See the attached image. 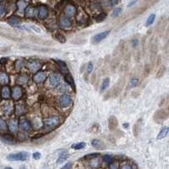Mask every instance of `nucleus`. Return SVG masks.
<instances>
[{"label":"nucleus","instance_id":"e433bc0d","mask_svg":"<svg viewBox=\"0 0 169 169\" xmlns=\"http://www.w3.org/2000/svg\"><path fill=\"white\" fill-rule=\"evenodd\" d=\"M7 130V123L3 118H0V130Z\"/></svg>","mask_w":169,"mask_h":169},{"label":"nucleus","instance_id":"0eeeda50","mask_svg":"<svg viewBox=\"0 0 169 169\" xmlns=\"http://www.w3.org/2000/svg\"><path fill=\"white\" fill-rule=\"evenodd\" d=\"M110 34V31H106V32H102L101 33H98L96 35L93 36L92 37V42L93 44H97L99 42H101L103 41L104 39H106L108 35Z\"/></svg>","mask_w":169,"mask_h":169},{"label":"nucleus","instance_id":"c85d7f7f","mask_svg":"<svg viewBox=\"0 0 169 169\" xmlns=\"http://www.w3.org/2000/svg\"><path fill=\"white\" fill-rule=\"evenodd\" d=\"M56 63L58 64V66H59L60 69H61V70L63 71V73H64V72H66V73H67L68 71H69L68 70L67 64H66L65 62H63V61H62V60H56Z\"/></svg>","mask_w":169,"mask_h":169},{"label":"nucleus","instance_id":"393cba45","mask_svg":"<svg viewBox=\"0 0 169 169\" xmlns=\"http://www.w3.org/2000/svg\"><path fill=\"white\" fill-rule=\"evenodd\" d=\"M64 80H65V81L67 82L68 84L70 85L72 88H74V87H75V84H74V79H73V77L71 76L70 74H65V76H64Z\"/></svg>","mask_w":169,"mask_h":169},{"label":"nucleus","instance_id":"9d476101","mask_svg":"<svg viewBox=\"0 0 169 169\" xmlns=\"http://www.w3.org/2000/svg\"><path fill=\"white\" fill-rule=\"evenodd\" d=\"M25 16L28 19H34L36 16H37V8L33 6H27L25 9Z\"/></svg>","mask_w":169,"mask_h":169},{"label":"nucleus","instance_id":"a19ab883","mask_svg":"<svg viewBox=\"0 0 169 169\" xmlns=\"http://www.w3.org/2000/svg\"><path fill=\"white\" fill-rule=\"evenodd\" d=\"M41 153H39V152H35V153H33V155H32V156H33V158L35 159V160H38V159L41 158Z\"/></svg>","mask_w":169,"mask_h":169},{"label":"nucleus","instance_id":"c756f323","mask_svg":"<svg viewBox=\"0 0 169 169\" xmlns=\"http://www.w3.org/2000/svg\"><path fill=\"white\" fill-rule=\"evenodd\" d=\"M55 38L58 41L61 43H65L66 42V37H65V36L63 35L62 32H58L55 34Z\"/></svg>","mask_w":169,"mask_h":169},{"label":"nucleus","instance_id":"1a4fd4ad","mask_svg":"<svg viewBox=\"0 0 169 169\" xmlns=\"http://www.w3.org/2000/svg\"><path fill=\"white\" fill-rule=\"evenodd\" d=\"M47 74L43 71H38L33 75V81L36 84H42L46 81Z\"/></svg>","mask_w":169,"mask_h":169},{"label":"nucleus","instance_id":"a18cd8bd","mask_svg":"<svg viewBox=\"0 0 169 169\" xmlns=\"http://www.w3.org/2000/svg\"><path fill=\"white\" fill-rule=\"evenodd\" d=\"M129 126H130L129 123H124V124H123V127H124V128H128Z\"/></svg>","mask_w":169,"mask_h":169},{"label":"nucleus","instance_id":"f3484780","mask_svg":"<svg viewBox=\"0 0 169 169\" xmlns=\"http://www.w3.org/2000/svg\"><path fill=\"white\" fill-rule=\"evenodd\" d=\"M72 25V21H70V19L65 17L64 15H62L59 19V26L63 29L69 28Z\"/></svg>","mask_w":169,"mask_h":169},{"label":"nucleus","instance_id":"412c9836","mask_svg":"<svg viewBox=\"0 0 169 169\" xmlns=\"http://www.w3.org/2000/svg\"><path fill=\"white\" fill-rule=\"evenodd\" d=\"M14 112H15V114H16L17 116L23 115V114L25 113V106H24V104H22V103H18L17 105L15 106V110H14Z\"/></svg>","mask_w":169,"mask_h":169},{"label":"nucleus","instance_id":"79ce46f5","mask_svg":"<svg viewBox=\"0 0 169 169\" xmlns=\"http://www.w3.org/2000/svg\"><path fill=\"white\" fill-rule=\"evenodd\" d=\"M92 70H93V64L92 63H89L88 66H87V73L90 74V73H92Z\"/></svg>","mask_w":169,"mask_h":169},{"label":"nucleus","instance_id":"6ab92c4d","mask_svg":"<svg viewBox=\"0 0 169 169\" xmlns=\"http://www.w3.org/2000/svg\"><path fill=\"white\" fill-rule=\"evenodd\" d=\"M0 96L4 99H9L11 96V90L9 86H4L1 89V95Z\"/></svg>","mask_w":169,"mask_h":169},{"label":"nucleus","instance_id":"f8f14e48","mask_svg":"<svg viewBox=\"0 0 169 169\" xmlns=\"http://www.w3.org/2000/svg\"><path fill=\"white\" fill-rule=\"evenodd\" d=\"M49 84L52 87H58L61 84V76L58 74H52L49 76Z\"/></svg>","mask_w":169,"mask_h":169},{"label":"nucleus","instance_id":"cd10ccee","mask_svg":"<svg viewBox=\"0 0 169 169\" xmlns=\"http://www.w3.org/2000/svg\"><path fill=\"white\" fill-rule=\"evenodd\" d=\"M14 69H15L16 70H20V69H21L22 68L24 67V65H25V61L23 59H18L14 62Z\"/></svg>","mask_w":169,"mask_h":169},{"label":"nucleus","instance_id":"aec40b11","mask_svg":"<svg viewBox=\"0 0 169 169\" xmlns=\"http://www.w3.org/2000/svg\"><path fill=\"white\" fill-rule=\"evenodd\" d=\"M9 82V77L7 73L4 71H0V85H5Z\"/></svg>","mask_w":169,"mask_h":169},{"label":"nucleus","instance_id":"4be33fe9","mask_svg":"<svg viewBox=\"0 0 169 169\" xmlns=\"http://www.w3.org/2000/svg\"><path fill=\"white\" fill-rule=\"evenodd\" d=\"M92 145L97 150H103L105 149V145L103 144V142H102L101 141H99L97 139H95L92 141Z\"/></svg>","mask_w":169,"mask_h":169},{"label":"nucleus","instance_id":"37998d69","mask_svg":"<svg viewBox=\"0 0 169 169\" xmlns=\"http://www.w3.org/2000/svg\"><path fill=\"white\" fill-rule=\"evenodd\" d=\"M71 167H72V163H71V162H69V163H67L64 167H63V168L62 169H70Z\"/></svg>","mask_w":169,"mask_h":169},{"label":"nucleus","instance_id":"6e6552de","mask_svg":"<svg viewBox=\"0 0 169 169\" xmlns=\"http://www.w3.org/2000/svg\"><path fill=\"white\" fill-rule=\"evenodd\" d=\"M19 127L21 130L25 132H29L32 130V123L26 118H22L19 121Z\"/></svg>","mask_w":169,"mask_h":169},{"label":"nucleus","instance_id":"20e7f679","mask_svg":"<svg viewBox=\"0 0 169 169\" xmlns=\"http://www.w3.org/2000/svg\"><path fill=\"white\" fill-rule=\"evenodd\" d=\"M76 7L74 6V4H67L64 8H63V15L65 17L70 19L71 17H74V15L76 14Z\"/></svg>","mask_w":169,"mask_h":169},{"label":"nucleus","instance_id":"a878e982","mask_svg":"<svg viewBox=\"0 0 169 169\" xmlns=\"http://www.w3.org/2000/svg\"><path fill=\"white\" fill-rule=\"evenodd\" d=\"M110 85V79L109 78H106L103 80V81L102 82V85H101V92H103L104 91H106L107 89L108 88Z\"/></svg>","mask_w":169,"mask_h":169},{"label":"nucleus","instance_id":"f03ea898","mask_svg":"<svg viewBox=\"0 0 169 169\" xmlns=\"http://www.w3.org/2000/svg\"><path fill=\"white\" fill-rule=\"evenodd\" d=\"M28 153L25 152L12 153L7 156V160L9 161H25L28 159Z\"/></svg>","mask_w":169,"mask_h":169},{"label":"nucleus","instance_id":"f704fd0d","mask_svg":"<svg viewBox=\"0 0 169 169\" xmlns=\"http://www.w3.org/2000/svg\"><path fill=\"white\" fill-rule=\"evenodd\" d=\"M121 13H122V8L117 7L115 8L113 10V12H112V16H113V17H118Z\"/></svg>","mask_w":169,"mask_h":169},{"label":"nucleus","instance_id":"4468645a","mask_svg":"<svg viewBox=\"0 0 169 169\" xmlns=\"http://www.w3.org/2000/svg\"><path fill=\"white\" fill-rule=\"evenodd\" d=\"M48 15V9L46 6L44 5H41L37 7V16L41 20V21H43L45 20Z\"/></svg>","mask_w":169,"mask_h":169},{"label":"nucleus","instance_id":"2f4dec72","mask_svg":"<svg viewBox=\"0 0 169 169\" xmlns=\"http://www.w3.org/2000/svg\"><path fill=\"white\" fill-rule=\"evenodd\" d=\"M156 21V14H152L149 15V17L147 18V20H146V22H145V25L146 26H150V25H152L153 23H154V21Z\"/></svg>","mask_w":169,"mask_h":169},{"label":"nucleus","instance_id":"2eb2a0df","mask_svg":"<svg viewBox=\"0 0 169 169\" xmlns=\"http://www.w3.org/2000/svg\"><path fill=\"white\" fill-rule=\"evenodd\" d=\"M7 22L13 27H19L21 23V19L17 15H11L7 19Z\"/></svg>","mask_w":169,"mask_h":169},{"label":"nucleus","instance_id":"7c9ffc66","mask_svg":"<svg viewBox=\"0 0 169 169\" xmlns=\"http://www.w3.org/2000/svg\"><path fill=\"white\" fill-rule=\"evenodd\" d=\"M85 147V142H79V143H75L71 145V148L74 149V150H81V149H84Z\"/></svg>","mask_w":169,"mask_h":169},{"label":"nucleus","instance_id":"39448f33","mask_svg":"<svg viewBox=\"0 0 169 169\" xmlns=\"http://www.w3.org/2000/svg\"><path fill=\"white\" fill-rule=\"evenodd\" d=\"M72 104V98L68 94H63L58 99V105L61 107H68Z\"/></svg>","mask_w":169,"mask_h":169},{"label":"nucleus","instance_id":"de8ad7c7","mask_svg":"<svg viewBox=\"0 0 169 169\" xmlns=\"http://www.w3.org/2000/svg\"><path fill=\"white\" fill-rule=\"evenodd\" d=\"M4 169H13V168L10 167H4Z\"/></svg>","mask_w":169,"mask_h":169},{"label":"nucleus","instance_id":"7ed1b4c3","mask_svg":"<svg viewBox=\"0 0 169 169\" xmlns=\"http://www.w3.org/2000/svg\"><path fill=\"white\" fill-rule=\"evenodd\" d=\"M14 112V105L11 102H6L0 105V113L3 115L9 116Z\"/></svg>","mask_w":169,"mask_h":169},{"label":"nucleus","instance_id":"ea45409f","mask_svg":"<svg viewBox=\"0 0 169 169\" xmlns=\"http://www.w3.org/2000/svg\"><path fill=\"white\" fill-rule=\"evenodd\" d=\"M120 169H133L129 163H124L123 165L120 167Z\"/></svg>","mask_w":169,"mask_h":169},{"label":"nucleus","instance_id":"ddd939ff","mask_svg":"<svg viewBox=\"0 0 169 169\" xmlns=\"http://www.w3.org/2000/svg\"><path fill=\"white\" fill-rule=\"evenodd\" d=\"M7 127L8 129H9V130L10 131L11 133L15 134V133H17L18 129H19V121L16 118L9 119Z\"/></svg>","mask_w":169,"mask_h":169},{"label":"nucleus","instance_id":"c9c22d12","mask_svg":"<svg viewBox=\"0 0 169 169\" xmlns=\"http://www.w3.org/2000/svg\"><path fill=\"white\" fill-rule=\"evenodd\" d=\"M102 160H103V162H106V163H107V164H110L111 162H113V156H112L111 155H105L103 157H102Z\"/></svg>","mask_w":169,"mask_h":169},{"label":"nucleus","instance_id":"58836bf2","mask_svg":"<svg viewBox=\"0 0 169 169\" xmlns=\"http://www.w3.org/2000/svg\"><path fill=\"white\" fill-rule=\"evenodd\" d=\"M109 169H118V162H113L109 164Z\"/></svg>","mask_w":169,"mask_h":169},{"label":"nucleus","instance_id":"9b49d317","mask_svg":"<svg viewBox=\"0 0 169 169\" xmlns=\"http://www.w3.org/2000/svg\"><path fill=\"white\" fill-rule=\"evenodd\" d=\"M0 140L4 144L7 145H14L16 143V139L9 134H3L0 135Z\"/></svg>","mask_w":169,"mask_h":169},{"label":"nucleus","instance_id":"72a5a7b5","mask_svg":"<svg viewBox=\"0 0 169 169\" xmlns=\"http://www.w3.org/2000/svg\"><path fill=\"white\" fill-rule=\"evenodd\" d=\"M106 17H107V14L105 12H102V13L98 14V15L96 17V22H102V21L105 20Z\"/></svg>","mask_w":169,"mask_h":169},{"label":"nucleus","instance_id":"8fccbe9b","mask_svg":"<svg viewBox=\"0 0 169 169\" xmlns=\"http://www.w3.org/2000/svg\"><path fill=\"white\" fill-rule=\"evenodd\" d=\"M0 101H1V96H0Z\"/></svg>","mask_w":169,"mask_h":169},{"label":"nucleus","instance_id":"b1692460","mask_svg":"<svg viewBox=\"0 0 169 169\" xmlns=\"http://www.w3.org/2000/svg\"><path fill=\"white\" fill-rule=\"evenodd\" d=\"M168 132H169L168 127H167V126L163 127L162 130H161V131L159 132V134L158 135H157L156 139H157V140H162V139H164V138L167 136Z\"/></svg>","mask_w":169,"mask_h":169},{"label":"nucleus","instance_id":"dca6fc26","mask_svg":"<svg viewBox=\"0 0 169 169\" xmlns=\"http://www.w3.org/2000/svg\"><path fill=\"white\" fill-rule=\"evenodd\" d=\"M27 67L29 69L34 72L39 70L42 67V63L39 62V60H31L27 63Z\"/></svg>","mask_w":169,"mask_h":169},{"label":"nucleus","instance_id":"f257e3e1","mask_svg":"<svg viewBox=\"0 0 169 169\" xmlns=\"http://www.w3.org/2000/svg\"><path fill=\"white\" fill-rule=\"evenodd\" d=\"M60 123V118L58 116H51L43 120V129L52 130Z\"/></svg>","mask_w":169,"mask_h":169},{"label":"nucleus","instance_id":"bb28decb","mask_svg":"<svg viewBox=\"0 0 169 169\" xmlns=\"http://www.w3.org/2000/svg\"><path fill=\"white\" fill-rule=\"evenodd\" d=\"M69 157V155H68V153L66 152H63V153H61L60 156H58V158L57 160V163L58 164H62L63 162H64Z\"/></svg>","mask_w":169,"mask_h":169},{"label":"nucleus","instance_id":"a211bd4d","mask_svg":"<svg viewBox=\"0 0 169 169\" xmlns=\"http://www.w3.org/2000/svg\"><path fill=\"white\" fill-rule=\"evenodd\" d=\"M28 2L26 1H23V0H21V1H18L16 2V7H17V10L19 13L21 14H23L25 12V9L28 6Z\"/></svg>","mask_w":169,"mask_h":169},{"label":"nucleus","instance_id":"c03bdc74","mask_svg":"<svg viewBox=\"0 0 169 169\" xmlns=\"http://www.w3.org/2000/svg\"><path fill=\"white\" fill-rule=\"evenodd\" d=\"M7 60L8 58H1V59H0V63L2 64V63H7Z\"/></svg>","mask_w":169,"mask_h":169},{"label":"nucleus","instance_id":"5701e85b","mask_svg":"<svg viewBox=\"0 0 169 169\" xmlns=\"http://www.w3.org/2000/svg\"><path fill=\"white\" fill-rule=\"evenodd\" d=\"M29 81V77L27 74H21V75H19V77L17 78V80H16V82H17L18 85H20V86H21V85H25Z\"/></svg>","mask_w":169,"mask_h":169},{"label":"nucleus","instance_id":"49530a36","mask_svg":"<svg viewBox=\"0 0 169 169\" xmlns=\"http://www.w3.org/2000/svg\"><path fill=\"white\" fill-rule=\"evenodd\" d=\"M135 3H136V2H135V1H134V2H131L130 4H129V6H130H130H131V5H132V4H135Z\"/></svg>","mask_w":169,"mask_h":169},{"label":"nucleus","instance_id":"4c0bfd02","mask_svg":"<svg viewBox=\"0 0 169 169\" xmlns=\"http://www.w3.org/2000/svg\"><path fill=\"white\" fill-rule=\"evenodd\" d=\"M6 8L3 4H0V18H2L5 14Z\"/></svg>","mask_w":169,"mask_h":169},{"label":"nucleus","instance_id":"423d86ee","mask_svg":"<svg viewBox=\"0 0 169 169\" xmlns=\"http://www.w3.org/2000/svg\"><path fill=\"white\" fill-rule=\"evenodd\" d=\"M23 94H24L23 90H22V88L20 85H15L14 88L12 89V91H11V97L15 102L19 101L23 96Z\"/></svg>","mask_w":169,"mask_h":169},{"label":"nucleus","instance_id":"09e8293b","mask_svg":"<svg viewBox=\"0 0 169 169\" xmlns=\"http://www.w3.org/2000/svg\"><path fill=\"white\" fill-rule=\"evenodd\" d=\"M133 44H134V45H136V44H137V40H135V42H133Z\"/></svg>","mask_w":169,"mask_h":169},{"label":"nucleus","instance_id":"473e14b6","mask_svg":"<svg viewBox=\"0 0 169 169\" xmlns=\"http://www.w3.org/2000/svg\"><path fill=\"white\" fill-rule=\"evenodd\" d=\"M140 84V81H139V79L137 78H132L130 79V81H129V86L130 87H136Z\"/></svg>","mask_w":169,"mask_h":169}]
</instances>
